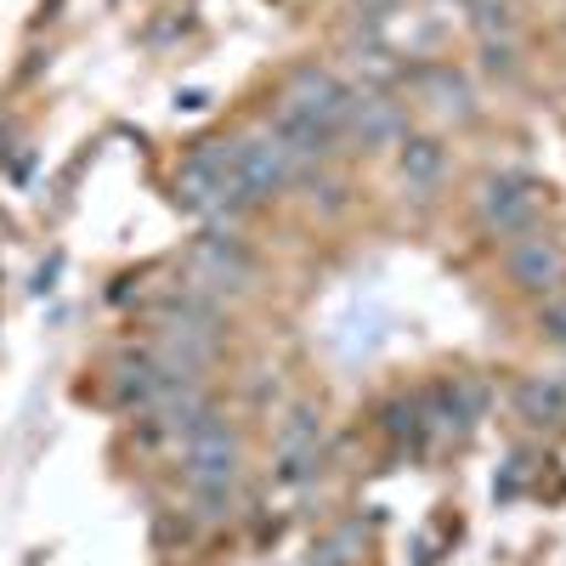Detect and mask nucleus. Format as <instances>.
<instances>
[{
    "instance_id": "8",
    "label": "nucleus",
    "mask_w": 566,
    "mask_h": 566,
    "mask_svg": "<svg viewBox=\"0 0 566 566\" xmlns=\"http://www.w3.org/2000/svg\"><path fill=\"white\" fill-rule=\"evenodd\" d=\"M277 476L283 482H312L323 464V424L312 408H290V419L277 424Z\"/></svg>"
},
{
    "instance_id": "7",
    "label": "nucleus",
    "mask_w": 566,
    "mask_h": 566,
    "mask_svg": "<svg viewBox=\"0 0 566 566\" xmlns=\"http://www.w3.org/2000/svg\"><path fill=\"white\" fill-rule=\"evenodd\" d=\"M482 413H488V386L476 380V374H453V380H442L437 391H424V419H431V431L464 437Z\"/></svg>"
},
{
    "instance_id": "5",
    "label": "nucleus",
    "mask_w": 566,
    "mask_h": 566,
    "mask_svg": "<svg viewBox=\"0 0 566 566\" xmlns=\"http://www.w3.org/2000/svg\"><path fill=\"white\" fill-rule=\"evenodd\" d=\"M510 277L522 283L527 295H560L566 290V250L544 232H522V239H510V255H504Z\"/></svg>"
},
{
    "instance_id": "14",
    "label": "nucleus",
    "mask_w": 566,
    "mask_h": 566,
    "mask_svg": "<svg viewBox=\"0 0 566 566\" xmlns=\"http://www.w3.org/2000/svg\"><path fill=\"white\" fill-rule=\"evenodd\" d=\"M386 431H391V442L419 448L424 437H431V419H424V397H397V402L386 408Z\"/></svg>"
},
{
    "instance_id": "6",
    "label": "nucleus",
    "mask_w": 566,
    "mask_h": 566,
    "mask_svg": "<svg viewBox=\"0 0 566 566\" xmlns=\"http://www.w3.org/2000/svg\"><path fill=\"white\" fill-rule=\"evenodd\" d=\"M187 272H193V283H205V290H244V283L255 277V261L250 250L232 239V232H205V239L193 244V255H187Z\"/></svg>"
},
{
    "instance_id": "11",
    "label": "nucleus",
    "mask_w": 566,
    "mask_h": 566,
    "mask_svg": "<svg viewBox=\"0 0 566 566\" xmlns=\"http://www.w3.org/2000/svg\"><path fill=\"white\" fill-rule=\"evenodd\" d=\"M413 85H419V97L431 103L437 114L470 119V85H464V74H453V69H419Z\"/></svg>"
},
{
    "instance_id": "17",
    "label": "nucleus",
    "mask_w": 566,
    "mask_h": 566,
    "mask_svg": "<svg viewBox=\"0 0 566 566\" xmlns=\"http://www.w3.org/2000/svg\"><path fill=\"white\" fill-rule=\"evenodd\" d=\"M538 323H544V335H549V340L566 346V295H549L544 312H538Z\"/></svg>"
},
{
    "instance_id": "12",
    "label": "nucleus",
    "mask_w": 566,
    "mask_h": 566,
    "mask_svg": "<svg viewBox=\"0 0 566 566\" xmlns=\"http://www.w3.org/2000/svg\"><path fill=\"white\" fill-rule=\"evenodd\" d=\"M515 408H522V419H533V424H560L566 419V380L533 374V380H522V391H515Z\"/></svg>"
},
{
    "instance_id": "9",
    "label": "nucleus",
    "mask_w": 566,
    "mask_h": 566,
    "mask_svg": "<svg viewBox=\"0 0 566 566\" xmlns=\"http://www.w3.org/2000/svg\"><path fill=\"white\" fill-rule=\"evenodd\" d=\"M346 130L363 142V148H386V142H402L408 136V114H402V103L386 97V91H352Z\"/></svg>"
},
{
    "instance_id": "3",
    "label": "nucleus",
    "mask_w": 566,
    "mask_h": 566,
    "mask_svg": "<svg viewBox=\"0 0 566 566\" xmlns=\"http://www.w3.org/2000/svg\"><path fill=\"white\" fill-rule=\"evenodd\" d=\"M476 216L493 239H522L538 221V187L527 176H488L476 187Z\"/></svg>"
},
{
    "instance_id": "16",
    "label": "nucleus",
    "mask_w": 566,
    "mask_h": 566,
    "mask_svg": "<svg viewBox=\"0 0 566 566\" xmlns=\"http://www.w3.org/2000/svg\"><path fill=\"white\" fill-rule=\"evenodd\" d=\"M352 63H357V69H363L368 80H380V85H386V80L397 74V63H391V52H380V45H357V57H352Z\"/></svg>"
},
{
    "instance_id": "13",
    "label": "nucleus",
    "mask_w": 566,
    "mask_h": 566,
    "mask_svg": "<svg viewBox=\"0 0 566 566\" xmlns=\"http://www.w3.org/2000/svg\"><path fill=\"white\" fill-rule=\"evenodd\" d=\"M402 181L413 187V193H431V187L442 181V170H448V154H442V142H431V136H408V148H402Z\"/></svg>"
},
{
    "instance_id": "10",
    "label": "nucleus",
    "mask_w": 566,
    "mask_h": 566,
    "mask_svg": "<svg viewBox=\"0 0 566 566\" xmlns=\"http://www.w3.org/2000/svg\"><path fill=\"white\" fill-rule=\"evenodd\" d=\"M165 391V368L154 357H125L114 368V402H136V408H154V397Z\"/></svg>"
},
{
    "instance_id": "4",
    "label": "nucleus",
    "mask_w": 566,
    "mask_h": 566,
    "mask_svg": "<svg viewBox=\"0 0 566 566\" xmlns=\"http://www.w3.org/2000/svg\"><path fill=\"white\" fill-rule=\"evenodd\" d=\"M232 176H239V187H244L250 199H272L283 181L301 176V165L290 159V148H283V142H272V136L261 130V136H244V142H239V154H232Z\"/></svg>"
},
{
    "instance_id": "1",
    "label": "nucleus",
    "mask_w": 566,
    "mask_h": 566,
    "mask_svg": "<svg viewBox=\"0 0 566 566\" xmlns=\"http://www.w3.org/2000/svg\"><path fill=\"white\" fill-rule=\"evenodd\" d=\"M181 459H187V488H193L199 510L210 522H221L232 510V493H239V431H232L221 413H210L199 431L181 442Z\"/></svg>"
},
{
    "instance_id": "18",
    "label": "nucleus",
    "mask_w": 566,
    "mask_h": 566,
    "mask_svg": "<svg viewBox=\"0 0 566 566\" xmlns=\"http://www.w3.org/2000/svg\"><path fill=\"white\" fill-rule=\"evenodd\" d=\"M482 69H493V74H510L515 69V52L504 40H482Z\"/></svg>"
},
{
    "instance_id": "15",
    "label": "nucleus",
    "mask_w": 566,
    "mask_h": 566,
    "mask_svg": "<svg viewBox=\"0 0 566 566\" xmlns=\"http://www.w3.org/2000/svg\"><path fill=\"white\" fill-rule=\"evenodd\" d=\"M470 29H476L482 40H493V34H510V29H515L510 0H470Z\"/></svg>"
},
{
    "instance_id": "2",
    "label": "nucleus",
    "mask_w": 566,
    "mask_h": 566,
    "mask_svg": "<svg viewBox=\"0 0 566 566\" xmlns=\"http://www.w3.org/2000/svg\"><path fill=\"white\" fill-rule=\"evenodd\" d=\"M283 108H295V114L312 119L317 130L340 136V130H346V114H352V91L328 74V69L306 63V69L290 74V85H283Z\"/></svg>"
}]
</instances>
